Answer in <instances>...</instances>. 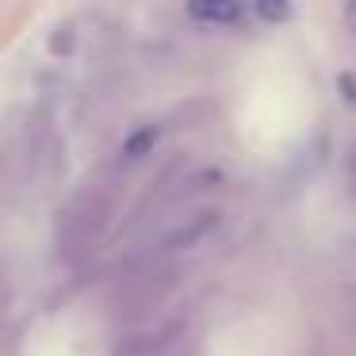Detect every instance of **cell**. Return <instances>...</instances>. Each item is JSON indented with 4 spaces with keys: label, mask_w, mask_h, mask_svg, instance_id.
<instances>
[{
    "label": "cell",
    "mask_w": 356,
    "mask_h": 356,
    "mask_svg": "<svg viewBox=\"0 0 356 356\" xmlns=\"http://www.w3.org/2000/svg\"><path fill=\"white\" fill-rule=\"evenodd\" d=\"M154 142H157V131H142V134H134V138H131V142H127V146H123V154H127V157H131V161H134V157H142V154H146L149 146H154Z\"/></svg>",
    "instance_id": "3"
},
{
    "label": "cell",
    "mask_w": 356,
    "mask_h": 356,
    "mask_svg": "<svg viewBox=\"0 0 356 356\" xmlns=\"http://www.w3.org/2000/svg\"><path fill=\"white\" fill-rule=\"evenodd\" d=\"M104 226V203L96 195H85V200H73L70 211L62 218V245L70 249H81L100 234Z\"/></svg>",
    "instance_id": "1"
},
{
    "label": "cell",
    "mask_w": 356,
    "mask_h": 356,
    "mask_svg": "<svg viewBox=\"0 0 356 356\" xmlns=\"http://www.w3.org/2000/svg\"><path fill=\"white\" fill-rule=\"evenodd\" d=\"M345 16H348V27L356 31V4H348V12H345Z\"/></svg>",
    "instance_id": "5"
},
{
    "label": "cell",
    "mask_w": 356,
    "mask_h": 356,
    "mask_svg": "<svg viewBox=\"0 0 356 356\" xmlns=\"http://www.w3.org/2000/svg\"><path fill=\"white\" fill-rule=\"evenodd\" d=\"M188 12H192L195 19H207V24H238L241 19L238 4H192Z\"/></svg>",
    "instance_id": "2"
},
{
    "label": "cell",
    "mask_w": 356,
    "mask_h": 356,
    "mask_svg": "<svg viewBox=\"0 0 356 356\" xmlns=\"http://www.w3.org/2000/svg\"><path fill=\"white\" fill-rule=\"evenodd\" d=\"M257 12H261L264 19H287V16H291L287 4H257Z\"/></svg>",
    "instance_id": "4"
}]
</instances>
